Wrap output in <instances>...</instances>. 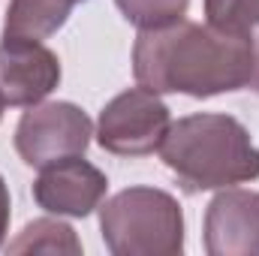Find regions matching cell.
Returning a JSON list of instances; mask_svg holds the SVG:
<instances>
[{"instance_id":"1","label":"cell","mask_w":259,"mask_h":256,"mask_svg":"<svg viewBox=\"0 0 259 256\" xmlns=\"http://www.w3.org/2000/svg\"><path fill=\"white\" fill-rule=\"evenodd\" d=\"M133 75L154 94H187L196 100L232 94L250 84L253 42L178 18L139 30L133 46Z\"/></svg>"},{"instance_id":"2","label":"cell","mask_w":259,"mask_h":256,"mask_svg":"<svg viewBox=\"0 0 259 256\" xmlns=\"http://www.w3.org/2000/svg\"><path fill=\"white\" fill-rule=\"evenodd\" d=\"M160 160L187 193L223 190L259 178V148L250 130L223 112H199L169 124Z\"/></svg>"},{"instance_id":"3","label":"cell","mask_w":259,"mask_h":256,"mask_svg":"<svg viewBox=\"0 0 259 256\" xmlns=\"http://www.w3.org/2000/svg\"><path fill=\"white\" fill-rule=\"evenodd\" d=\"M100 232L112 256H181L184 211L160 187H127L100 205Z\"/></svg>"},{"instance_id":"4","label":"cell","mask_w":259,"mask_h":256,"mask_svg":"<svg viewBox=\"0 0 259 256\" xmlns=\"http://www.w3.org/2000/svg\"><path fill=\"white\" fill-rule=\"evenodd\" d=\"M172 124L169 106L148 88H127L109 100L97 121V142L118 157H148L160 151Z\"/></svg>"},{"instance_id":"5","label":"cell","mask_w":259,"mask_h":256,"mask_svg":"<svg viewBox=\"0 0 259 256\" xmlns=\"http://www.w3.org/2000/svg\"><path fill=\"white\" fill-rule=\"evenodd\" d=\"M94 124L88 112L75 103H36L27 106L15 127V151L24 166L42 169L66 157H78L88 151Z\"/></svg>"},{"instance_id":"6","label":"cell","mask_w":259,"mask_h":256,"mask_svg":"<svg viewBox=\"0 0 259 256\" xmlns=\"http://www.w3.org/2000/svg\"><path fill=\"white\" fill-rule=\"evenodd\" d=\"M109 193V178L78 157H66L39 169L33 181V199L55 217H91Z\"/></svg>"},{"instance_id":"7","label":"cell","mask_w":259,"mask_h":256,"mask_svg":"<svg viewBox=\"0 0 259 256\" xmlns=\"http://www.w3.org/2000/svg\"><path fill=\"white\" fill-rule=\"evenodd\" d=\"M208 256H259V190L223 187L205 208Z\"/></svg>"},{"instance_id":"8","label":"cell","mask_w":259,"mask_h":256,"mask_svg":"<svg viewBox=\"0 0 259 256\" xmlns=\"http://www.w3.org/2000/svg\"><path fill=\"white\" fill-rule=\"evenodd\" d=\"M61 84L58 55L36 39L0 42V97L6 106H36Z\"/></svg>"},{"instance_id":"9","label":"cell","mask_w":259,"mask_h":256,"mask_svg":"<svg viewBox=\"0 0 259 256\" xmlns=\"http://www.w3.org/2000/svg\"><path fill=\"white\" fill-rule=\"evenodd\" d=\"M78 0H9L3 18L6 39H49L66 24Z\"/></svg>"},{"instance_id":"10","label":"cell","mask_w":259,"mask_h":256,"mask_svg":"<svg viewBox=\"0 0 259 256\" xmlns=\"http://www.w3.org/2000/svg\"><path fill=\"white\" fill-rule=\"evenodd\" d=\"M9 253H66L78 256L81 253V241L75 235V229L55 220V217H39L33 223H27L15 241H9Z\"/></svg>"},{"instance_id":"11","label":"cell","mask_w":259,"mask_h":256,"mask_svg":"<svg viewBox=\"0 0 259 256\" xmlns=\"http://www.w3.org/2000/svg\"><path fill=\"white\" fill-rule=\"evenodd\" d=\"M205 24L220 33L259 42V0H202Z\"/></svg>"},{"instance_id":"12","label":"cell","mask_w":259,"mask_h":256,"mask_svg":"<svg viewBox=\"0 0 259 256\" xmlns=\"http://www.w3.org/2000/svg\"><path fill=\"white\" fill-rule=\"evenodd\" d=\"M121 15L139 30L148 27H163L187 15L190 0H115Z\"/></svg>"},{"instance_id":"13","label":"cell","mask_w":259,"mask_h":256,"mask_svg":"<svg viewBox=\"0 0 259 256\" xmlns=\"http://www.w3.org/2000/svg\"><path fill=\"white\" fill-rule=\"evenodd\" d=\"M9 217H12V199H9V187L0 175V247H3L6 232H9Z\"/></svg>"},{"instance_id":"14","label":"cell","mask_w":259,"mask_h":256,"mask_svg":"<svg viewBox=\"0 0 259 256\" xmlns=\"http://www.w3.org/2000/svg\"><path fill=\"white\" fill-rule=\"evenodd\" d=\"M247 88H253L259 94V42L253 46V75H250V84Z\"/></svg>"},{"instance_id":"15","label":"cell","mask_w":259,"mask_h":256,"mask_svg":"<svg viewBox=\"0 0 259 256\" xmlns=\"http://www.w3.org/2000/svg\"><path fill=\"white\" fill-rule=\"evenodd\" d=\"M3 109H6V100L0 97V118H3Z\"/></svg>"},{"instance_id":"16","label":"cell","mask_w":259,"mask_h":256,"mask_svg":"<svg viewBox=\"0 0 259 256\" xmlns=\"http://www.w3.org/2000/svg\"><path fill=\"white\" fill-rule=\"evenodd\" d=\"M78 3H81V0H78Z\"/></svg>"}]
</instances>
